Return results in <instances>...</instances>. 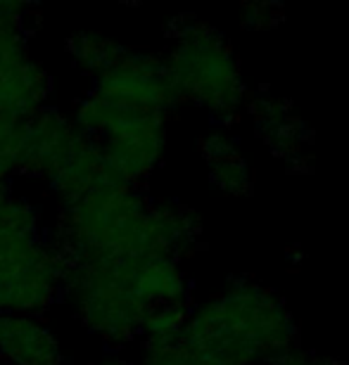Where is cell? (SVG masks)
<instances>
[{"label":"cell","instance_id":"obj_16","mask_svg":"<svg viewBox=\"0 0 349 365\" xmlns=\"http://www.w3.org/2000/svg\"><path fill=\"white\" fill-rule=\"evenodd\" d=\"M278 365H349V363L340 359H330V356L314 354V351H304V349H295V351L288 354Z\"/></svg>","mask_w":349,"mask_h":365},{"label":"cell","instance_id":"obj_9","mask_svg":"<svg viewBox=\"0 0 349 365\" xmlns=\"http://www.w3.org/2000/svg\"><path fill=\"white\" fill-rule=\"evenodd\" d=\"M247 112H250L252 126L257 138L280 157L283 162L297 164L309 140V128L293 102L278 98L275 93H250L247 100Z\"/></svg>","mask_w":349,"mask_h":365},{"label":"cell","instance_id":"obj_2","mask_svg":"<svg viewBox=\"0 0 349 365\" xmlns=\"http://www.w3.org/2000/svg\"><path fill=\"white\" fill-rule=\"evenodd\" d=\"M181 339L209 365H278L300 349V330L285 299L245 275L191 304Z\"/></svg>","mask_w":349,"mask_h":365},{"label":"cell","instance_id":"obj_1","mask_svg":"<svg viewBox=\"0 0 349 365\" xmlns=\"http://www.w3.org/2000/svg\"><path fill=\"white\" fill-rule=\"evenodd\" d=\"M50 240L64 261L173 257L200 250L202 221L176 200H152L141 187L105 182L57 207Z\"/></svg>","mask_w":349,"mask_h":365},{"label":"cell","instance_id":"obj_4","mask_svg":"<svg viewBox=\"0 0 349 365\" xmlns=\"http://www.w3.org/2000/svg\"><path fill=\"white\" fill-rule=\"evenodd\" d=\"M14 173L46 182L57 207L105 182H116L98 145L76 128L69 114L53 105L43 107L24 123Z\"/></svg>","mask_w":349,"mask_h":365},{"label":"cell","instance_id":"obj_10","mask_svg":"<svg viewBox=\"0 0 349 365\" xmlns=\"http://www.w3.org/2000/svg\"><path fill=\"white\" fill-rule=\"evenodd\" d=\"M0 361L7 365H64V346L41 316L0 313Z\"/></svg>","mask_w":349,"mask_h":365},{"label":"cell","instance_id":"obj_14","mask_svg":"<svg viewBox=\"0 0 349 365\" xmlns=\"http://www.w3.org/2000/svg\"><path fill=\"white\" fill-rule=\"evenodd\" d=\"M138 365H209L202 361L183 339L164 341V344H143Z\"/></svg>","mask_w":349,"mask_h":365},{"label":"cell","instance_id":"obj_8","mask_svg":"<svg viewBox=\"0 0 349 365\" xmlns=\"http://www.w3.org/2000/svg\"><path fill=\"white\" fill-rule=\"evenodd\" d=\"M96 95L116 107L166 116L181 105V95L166 71L164 57L148 50H123L105 74L93 81Z\"/></svg>","mask_w":349,"mask_h":365},{"label":"cell","instance_id":"obj_3","mask_svg":"<svg viewBox=\"0 0 349 365\" xmlns=\"http://www.w3.org/2000/svg\"><path fill=\"white\" fill-rule=\"evenodd\" d=\"M164 64L181 102L200 107L216 126H233L250 100L236 50L219 29L195 17H181L171 24V46Z\"/></svg>","mask_w":349,"mask_h":365},{"label":"cell","instance_id":"obj_12","mask_svg":"<svg viewBox=\"0 0 349 365\" xmlns=\"http://www.w3.org/2000/svg\"><path fill=\"white\" fill-rule=\"evenodd\" d=\"M119 41L100 31H76L67 41V55L71 67L96 81L100 74H105L112 64L123 55Z\"/></svg>","mask_w":349,"mask_h":365},{"label":"cell","instance_id":"obj_7","mask_svg":"<svg viewBox=\"0 0 349 365\" xmlns=\"http://www.w3.org/2000/svg\"><path fill=\"white\" fill-rule=\"evenodd\" d=\"M31 7L0 0V116L29 121L50 105L53 81L26 38Z\"/></svg>","mask_w":349,"mask_h":365},{"label":"cell","instance_id":"obj_5","mask_svg":"<svg viewBox=\"0 0 349 365\" xmlns=\"http://www.w3.org/2000/svg\"><path fill=\"white\" fill-rule=\"evenodd\" d=\"M136 259L67 261L62 302L69 304L76 323L110 346L141 339L150 306L133 282Z\"/></svg>","mask_w":349,"mask_h":365},{"label":"cell","instance_id":"obj_15","mask_svg":"<svg viewBox=\"0 0 349 365\" xmlns=\"http://www.w3.org/2000/svg\"><path fill=\"white\" fill-rule=\"evenodd\" d=\"M280 7H275L271 3H250L243 7V17H240V24H243L247 31H266V29H273L280 24Z\"/></svg>","mask_w":349,"mask_h":365},{"label":"cell","instance_id":"obj_18","mask_svg":"<svg viewBox=\"0 0 349 365\" xmlns=\"http://www.w3.org/2000/svg\"><path fill=\"white\" fill-rule=\"evenodd\" d=\"M5 311V302H3V287H0V313Z\"/></svg>","mask_w":349,"mask_h":365},{"label":"cell","instance_id":"obj_11","mask_svg":"<svg viewBox=\"0 0 349 365\" xmlns=\"http://www.w3.org/2000/svg\"><path fill=\"white\" fill-rule=\"evenodd\" d=\"M200 152L207 162L209 180L223 195L245 197L252 192L254 178L247 159L240 152L238 138L228 126H214L200 138Z\"/></svg>","mask_w":349,"mask_h":365},{"label":"cell","instance_id":"obj_6","mask_svg":"<svg viewBox=\"0 0 349 365\" xmlns=\"http://www.w3.org/2000/svg\"><path fill=\"white\" fill-rule=\"evenodd\" d=\"M71 121L100 148L107 171L123 185L141 187L166 152V116L116 107L88 91L76 100Z\"/></svg>","mask_w":349,"mask_h":365},{"label":"cell","instance_id":"obj_17","mask_svg":"<svg viewBox=\"0 0 349 365\" xmlns=\"http://www.w3.org/2000/svg\"><path fill=\"white\" fill-rule=\"evenodd\" d=\"M93 365H138V363L128 361V359H123V356H107V359L98 361V363H93Z\"/></svg>","mask_w":349,"mask_h":365},{"label":"cell","instance_id":"obj_13","mask_svg":"<svg viewBox=\"0 0 349 365\" xmlns=\"http://www.w3.org/2000/svg\"><path fill=\"white\" fill-rule=\"evenodd\" d=\"M191 304H164L150 309L148 318L143 323V344H164V341H176L186 330Z\"/></svg>","mask_w":349,"mask_h":365}]
</instances>
